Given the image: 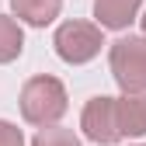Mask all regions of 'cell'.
<instances>
[{"label": "cell", "instance_id": "obj_1", "mask_svg": "<svg viewBox=\"0 0 146 146\" xmlns=\"http://www.w3.org/2000/svg\"><path fill=\"white\" fill-rule=\"evenodd\" d=\"M21 118L28 125H56L66 108H70V98H66V87L63 80L49 77V73H38V77H31L25 87H21Z\"/></svg>", "mask_w": 146, "mask_h": 146}, {"label": "cell", "instance_id": "obj_2", "mask_svg": "<svg viewBox=\"0 0 146 146\" xmlns=\"http://www.w3.org/2000/svg\"><path fill=\"white\" fill-rule=\"evenodd\" d=\"M108 66L122 90H146V35H122L108 45Z\"/></svg>", "mask_w": 146, "mask_h": 146}, {"label": "cell", "instance_id": "obj_3", "mask_svg": "<svg viewBox=\"0 0 146 146\" xmlns=\"http://www.w3.org/2000/svg\"><path fill=\"white\" fill-rule=\"evenodd\" d=\"M52 45H56V56L70 66H84L101 52L104 45V28L90 25V21H63L52 35Z\"/></svg>", "mask_w": 146, "mask_h": 146}, {"label": "cell", "instance_id": "obj_4", "mask_svg": "<svg viewBox=\"0 0 146 146\" xmlns=\"http://www.w3.org/2000/svg\"><path fill=\"white\" fill-rule=\"evenodd\" d=\"M80 129L90 143L98 146H115L122 143V132H118V118H115V98L108 94H98L84 104V115H80Z\"/></svg>", "mask_w": 146, "mask_h": 146}, {"label": "cell", "instance_id": "obj_5", "mask_svg": "<svg viewBox=\"0 0 146 146\" xmlns=\"http://www.w3.org/2000/svg\"><path fill=\"white\" fill-rule=\"evenodd\" d=\"M115 118L122 139L146 136V90H122V98H115Z\"/></svg>", "mask_w": 146, "mask_h": 146}, {"label": "cell", "instance_id": "obj_6", "mask_svg": "<svg viewBox=\"0 0 146 146\" xmlns=\"http://www.w3.org/2000/svg\"><path fill=\"white\" fill-rule=\"evenodd\" d=\"M143 0H94V17L108 31H125L139 17Z\"/></svg>", "mask_w": 146, "mask_h": 146}, {"label": "cell", "instance_id": "obj_7", "mask_svg": "<svg viewBox=\"0 0 146 146\" xmlns=\"http://www.w3.org/2000/svg\"><path fill=\"white\" fill-rule=\"evenodd\" d=\"M11 11L17 21H25L31 28H45L59 17L63 0H11Z\"/></svg>", "mask_w": 146, "mask_h": 146}, {"label": "cell", "instance_id": "obj_8", "mask_svg": "<svg viewBox=\"0 0 146 146\" xmlns=\"http://www.w3.org/2000/svg\"><path fill=\"white\" fill-rule=\"evenodd\" d=\"M21 49H25V31H21V25H17L14 17L0 14V66L14 63L17 56H21Z\"/></svg>", "mask_w": 146, "mask_h": 146}, {"label": "cell", "instance_id": "obj_9", "mask_svg": "<svg viewBox=\"0 0 146 146\" xmlns=\"http://www.w3.org/2000/svg\"><path fill=\"white\" fill-rule=\"evenodd\" d=\"M31 146H80V136L73 129H63V125H42Z\"/></svg>", "mask_w": 146, "mask_h": 146}, {"label": "cell", "instance_id": "obj_10", "mask_svg": "<svg viewBox=\"0 0 146 146\" xmlns=\"http://www.w3.org/2000/svg\"><path fill=\"white\" fill-rule=\"evenodd\" d=\"M0 146H25V136L14 122H4L0 118Z\"/></svg>", "mask_w": 146, "mask_h": 146}, {"label": "cell", "instance_id": "obj_11", "mask_svg": "<svg viewBox=\"0 0 146 146\" xmlns=\"http://www.w3.org/2000/svg\"><path fill=\"white\" fill-rule=\"evenodd\" d=\"M139 25H143V35H146V14H143V17H139Z\"/></svg>", "mask_w": 146, "mask_h": 146}, {"label": "cell", "instance_id": "obj_12", "mask_svg": "<svg viewBox=\"0 0 146 146\" xmlns=\"http://www.w3.org/2000/svg\"><path fill=\"white\" fill-rule=\"evenodd\" d=\"M136 146H143V143H136Z\"/></svg>", "mask_w": 146, "mask_h": 146}]
</instances>
